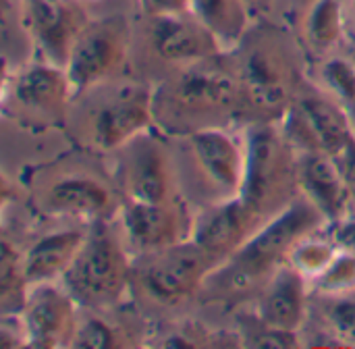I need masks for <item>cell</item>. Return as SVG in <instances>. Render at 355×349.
I'll list each match as a JSON object with an SVG mask.
<instances>
[{"mask_svg":"<svg viewBox=\"0 0 355 349\" xmlns=\"http://www.w3.org/2000/svg\"><path fill=\"white\" fill-rule=\"evenodd\" d=\"M324 225L322 214L300 196L208 275L200 300L227 306L256 300L268 279L289 262L293 248Z\"/></svg>","mask_w":355,"mask_h":349,"instance_id":"obj_1","label":"cell"},{"mask_svg":"<svg viewBox=\"0 0 355 349\" xmlns=\"http://www.w3.org/2000/svg\"><path fill=\"white\" fill-rule=\"evenodd\" d=\"M241 121V92L233 58L225 54L175 69L154 85V125L166 137Z\"/></svg>","mask_w":355,"mask_h":349,"instance_id":"obj_2","label":"cell"},{"mask_svg":"<svg viewBox=\"0 0 355 349\" xmlns=\"http://www.w3.org/2000/svg\"><path fill=\"white\" fill-rule=\"evenodd\" d=\"M241 92V121L283 123L304 87L297 48L277 29L248 31L233 48Z\"/></svg>","mask_w":355,"mask_h":349,"instance_id":"obj_3","label":"cell"},{"mask_svg":"<svg viewBox=\"0 0 355 349\" xmlns=\"http://www.w3.org/2000/svg\"><path fill=\"white\" fill-rule=\"evenodd\" d=\"M179 185L189 204L200 208L241 196L245 181V135L231 127H210L168 137Z\"/></svg>","mask_w":355,"mask_h":349,"instance_id":"obj_4","label":"cell"},{"mask_svg":"<svg viewBox=\"0 0 355 349\" xmlns=\"http://www.w3.org/2000/svg\"><path fill=\"white\" fill-rule=\"evenodd\" d=\"M133 260L116 219L87 227L85 241L60 279L83 310H116L131 296Z\"/></svg>","mask_w":355,"mask_h":349,"instance_id":"obj_5","label":"cell"},{"mask_svg":"<svg viewBox=\"0 0 355 349\" xmlns=\"http://www.w3.org/2000/svg\"><path fill=\"white\" fill-rule=\"evenodd\" d=\"M75 100V129L81 146L92 152H119L137 135L154 129V85L139 81H110L98 85Z\"/></svg>","mask_w":355,"mask_h":349,"instance_id":"obj_6","label":"cell"},{"mask_svg":"<svg viewBox=\"0 0 355 349\" xmlns=\"http://www.w3.org/2000/svg\"><path fill=\"white\" fill-rule=\"evenodd\" d=\"M302 196L300 150L281 123H252L245 131L243 204L268 223Z\"/></svg>","mask_w":355,"mask_h":349,"instance_id":"obj_7","label":"cell"},{"mask_svg":"<svg viewBox=\"0 0 355 349\" xmlns=\"http://www.w3.org/2000/svg\"><path fill=\"white\" fill-rule=\"evenodd\" d=\"M218 262L193 239L135 256L131 298L146 314H168L200 300Z\"/></svg>","mask_w":355,"mask_h":349,"instance_id":"obj_8","label":"cell"},{"mask_svg":"<svg viewBox=\"0 0 355 349\" xmlns=\"http://www.w3.org/2000/svg\"><path fill=\"white\" fill-rule=\"evenodd\" d=\"M123 198L116 187L92 169L64 167L50 173L35 189V206L48 219L79 225L119 216Z\"/></svg>","mask_w":355,"mask_h":349,"instance_id":"obj_9","label":"cell"},{"mask_svg":"<svg viewBox=\"0 0 355 349\" xmlns=\"http://www.w3.org/2000/svg\"><path fill=\"white\" fill-rule=\"evenodd\" d=\"M75 94L67 71L48 60L19 65L4 73L2 108L25 125H60L69 121Z\"/></svg>","mask_w":355,"mask_h":349,"instance_id":"obj_10","label":"cell"},{"mask_svg":"<svg viewBox=\"0 0 355 349\" xmlns=\"http://www.w3.org/2000/svg\"><path fill=\"white\" fill-rule=\"evenodd\" d=\"M114 183L123 202L160 204L185 198L179 185L171 142L166 135L152 133V129L116 152Z\"/></svg>","mask_w":355,"mask_h":349,"instance_id":"obj_11","label":"cell"},{"mask_svg":"<svg viewBox=\"0 0 355 349\" xmlns=\"http://www.w3.org/2000/svg\"><path fill=\"white\" fill-rule=\"evenodd\" d=\"M129 48V27L121 17L89 21L75 40L64 67L75 98L114 81L127 62Z\"/></svg>","mask_w":355,"mask_h":349,"instance_id":"obj_12","label":"cell"},{"mask_svg":"<svg viewBox=\"0 0 355 349\" xmlns=\"http://www.w3.org/2000/svg\"><path fill=\"white\" fill-rule=\"evenodd\" d=\"M283 129L300 152L337 158L355 135L349 110L320 87L304 85L283 119Z\"/></svg>","mask_w":355,"mask_h":349,"instance_id":"obj_13","label":"cell"},{"mask_svg":"<svg viewBox=\"0 0 355 349\" xmlns=\"http://www.w3.org/2000/svg\"><path fill=\"white\" fill-rule=\"evenodd\" d=\"M116 221L131 254L141 256L191 239L196 214L185 198L160 204L123 202Z\"/></svg>","mask_w":355,"mask_h":349,"instance_id":"obj_14","label":"cell"},{"mask_svg":"<svg viewBox=\"0 0 355 349\" xmlns=\"http://www.w3.org/2000/svg\"><path fill=\"white\" fill-rule=\"evenodd\" d=\"M148 56L166 73L225 54L218 37L191 12L150 17L146 31Z\"/></svg>","mask_w":355,"mask_h":349,"instance_id":"obj_15","label":"cell"},{"mask_svg":"<svg viewBox=\"0 0 355 349\" xmlns=\"http://www.w3.org/2000/svg\"><path fill=\"white\" fill-rule=\"evenodd\" d=\"M19 17L44 60L67 67L75 40L89 23L75 0H21Z\"/></svg>","mask_w":355,"mask_h":349,"instance_id":"obj_16","label":"cell"},{"mask_svg":"<svg viewBox=\"0 0 355 349\" xmlns=\"http://www.w3.org/2000/svg\"><path fill=\"white\" fill-rule=\"evenodd\" d=\"M79 310L81 308L60 281L31 285L27 300L17 314L25 331L27 348L52 349L69 346Z\"/></svg>","mask_w":355,"mask_h":349,"instance_id":"obj_17","label":"cell"},{"mask_svg":"<svg viewBox=\"0 0 355 349\" xmlns=\"http://www.w3.org/2000/svg\"><path fill=\"white\" fill-rule=\"evenodd\" d=\"M264 221L256 216L241 198L200 208L193 221L191 239L218 264L233 256Z\"/></svg>","mask_w":355,"mask_h":349,"instance_id":"obj_18","label":"cell"},{"mask_svg":"<svg viewBox=\"0 0 355 349\" xmlns=\"http://www.w3.org/2000/svg\"><path fill=\"white\" fill-rule=\"evenodd\" d=\"M312 283L289 262L283 264L256 298V316L281 331L302 333L310 316Z\"/></svg>","mask_w":355,"mask_h":349,"instance_id":"obj_19","label":"cell"},{"mask_svg":"<svg viewBox=\"0 0 355 349\" xmlns=\"http://www.w3.org/2000/svg\"><path fill=\"white\" fill-rule=\"evenodd\" d=\"M300 191L322 214L327 225L354 212L347 183L333 156L300 152Z\"/></svg>","mask_w":355,"mask_h":349,"instance_id":"obj_20","label":"cell"},{"mask_svg":"<svg viewBox=\"0 0 355 349\" xmlns=\"http://www.w3.org/2000/svg\"><path fill=\"white\" fill-rule=\"evenodd\" d=\"M89 225L64 227L37 237L23 252V269L29 285L60 281L85 241Z\"/></svg>","mask_w":355,"mask_h":349,"instance_id":"obj_21","label":"cell"},{"mask_svg":"<svg viewBox=\"0 0 355 349\" xmlns=\"http://www.w3.org/2000/svg\"><path fill=\"white\" fill-rule=\"evenodd\" d=\"M347 31V17L341 0H310L300 19L302 46L322 60L337 52Z\"/></svg>","mask_w":355,"mask_h":349,"instance_id":"obj_22","label":"cell"},{"mask_svg":"<svg viewBox=\"0 0 355 349\" xmlns=\"http://www.w3.org/2000/svg\"><path fill=\"white\" fill-rule=\"evenodd\" d=\"M191 15L218 37L225 50H233L250 31L245 0H191Z\"/></svg>","mask_w":355,"mask_h":349,"instance_id":"obj_23","label":"cell"},{"mask_svg":"<svg viewBox=\"0 0 355 349\" xmlns=\"http://www.w3.org/2000/svg\"><path fill=\"white\" fill-rule=\"evenodd\" d=\"M318 296V323L327 337L324 346L355 348V289Z\"/></svg>","mask_w":355,"mask_h":349,"instance_id":"obj_24","label":"cell"},{"mask_svg":"<svg viewBox=\"0 0 355 349\" xmlns=\"http://www.w3.org/2000/svg\"><path fill=\"white\" fill-rule=\"evenodd\" d=\"M110 310H79V318L71 337L69 348H125L133 343L127 329L123 325H114L106 318Z\"/></svg>","mask_w":355,"mask_h":349,"instance_id":"obj_25","label":"cell"},{"mask_svg":"<svg viewBox=\"0 0 355 349\" xmlns=\"http://www.w3.org/2000/svg\"><path fill=\"white\" fill-rule=\"evenodd\" d=\"M29 281L23 269V252L4 237L2 239V258H0V310L2 316H17L27 300Z\"/></svg>","mask_w":355,"mask_h":349,"instance_id":"obj_26","label":"cell"},{"mask_svg":"<svg viewBox=\"0 0 355 349\" xmlns=\"http://www.w3.org/2000/svg\"><path fill=\"white\" fill-rule=\"evenodd\" d=\"M339 246L335 244V239L329 235L327 225L314 233H310L308 237H304L291 252L289 256V264L295 266L310 283H314L316 279H320L337 260L339 256Z\"/></svg>","mask_w":355,"mask_h":349,"instance_id":"obj_27","label":"cell"},{"mask_svg":"<svg viewBox=\"0 0 355 349\" xmlns=\"http://www.w3.org/2000/svg\"><path fill=\"white\" fill-rule=\"evenodd\" d=\"M320 90L339 100L347 110L355 106V60L345 54H331L318 60Z\"/></svg>","mask_w":355,"mask_h":349,"instance_id":"obj_28","label":"cell"},{"mask_svg":"<svg viewBox=\"0 0 355 349\" xmlns=\"http://www.w3.org/2000/svg\"><path fill=\"white\" fill-rule=\"evenodd\" d=\"M237 341L248 348H297L302 346V333L281 331L262 323L256 312L250 318H239L237 323Z\"/></svg>","mask_w":355,"mask_h":349,"instance_id":"obj_29","label":"cell"},{"mask_svg":"<svg viewBox=\"0 0 355 349\" xmlns=\"http://www.w3.org/2000/svg\"><path fill=\"white\" fill-rule=\"evenodd\" d=\"M341 173H343V179L347 183V189H349V196H352V204H354L355 210V135L349 139V144L345 146V150L335 158Z\"/></svg>","mask_w":355,"mask_h":349,"instance_id":"obj_30","label":"cell"},{"mask_svg":"<svg viewBox=\"0 0 355 349\" xmlns=\"http://www.w3.org/2000/svg\"><path fill=\"white\" fill-rule=\"evenodd\" d=\"M150 17L156 15H183L191 12V0H144Z\"/></svg>","mask_w":355,"mask_h":349,"instance_id":"obj_31","label":"cell"},{"mask_svg":"<svg viewBox=\"0 0 355 349\" xmlns=\"http://www.w3.org/2000/svg\"><path fill=\"white\" fill-rule=\"evenodd\" d=\"M349 15H352V21L355 25V0H349Z\"/></svg>","mask_w":355,"mask_h":349,"instance_id":"obj_32","label":"cell"},{"mask_svg":"<svg viewBox=\"0 0 355 349\" xmlns=\"http://www.w3.org/2000/svg\"><path fill=\"white\" fill-rule=\"evenodd\" d=\"M258 2H260V0H245V4L250 6V10H252V8H254V6H256Z\"/></svg>","mask_w":355,"mask_h":349,"instance_id":"obj_33","label":"cell"},{"mask_svg":"<svg viewBox=\"0 0 355 349\" xmlns=\"http://www.w3.org/2000/svg\"><path fill=\"white\" fill-rule=\"evenodd\" d=\"M349 114H352V123H354V129H355V106L349 110Z\"/></svg>","mask_w":355,"mask_h":349,"instance_id":"obj_34","label":"cell"}]
</instances>
